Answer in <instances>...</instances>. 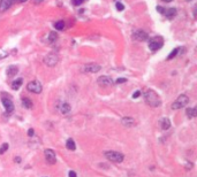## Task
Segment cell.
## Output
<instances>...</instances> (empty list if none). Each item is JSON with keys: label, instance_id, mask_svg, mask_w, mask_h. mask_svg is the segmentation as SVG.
Instances as JSON below:
<instances>
[{"label": "cell", "instance_id": "5bb4252c", "mask_svg": "<svg viewBox=\"0 0 197 177\" xmlns=\"http://www.w3.org/2000/svg\"><path fill=\"white\" fill-rule=\"evenodd\" d=\"M17 73H19V68L16 66H9L8 68L6 69V74H7L8 77H14Z\"/></svg>", "mask_w": 197, "mask_h": 177}, {"label": "cell", "instance_id": "484cf974", "mask_svg": "<svg viewBox=\"0 0 197 177\" xmlns=\"http://www.w3.org/2000/svg\"><path fill=\"white\" fill-rule=\"evenodd\" d=\"M115 7H117V9H118L119 12H121V11L125 9V6H123L121 2H117V4H115Z\"/></svg>", "mask_w": 197, "mask_h": 177}, {"label": "cell", "instance_id": "d4e9b609", "mask_svg": "<svg viewBox=\"0 0 197 177\" xmlns=\"http://www.w3.org/2000/svg\"><path fill=\"white\" fill-rule=\"evenodd\" d=\"M8 150V144L7 143H5L4 145H1V147H0V154H4L6 151Z\"/></svg>", "mask_w": 197, "mask_h": 177}, {"label": "cell", "instance_id": "ac0fdd59", "mask_svg": "<svg viewBox=\"0 0 197 177\" xmlns=\"http://www.w3.org/2000/svg\"><path fill=\"white\" fill-rule=\"evenodd\" d=\"M66 146H67V149L70 151H75L76 150V145H75V141L72 139V138H69L67 141H66Z\"/></svg>", "mask_w": 197, "mask_h": 177}, {"label": "cell", "instance_id": "1f68e13d", "mask_svg": "<svg viewBox=\"0 0 197 177\" xmlns=\"http://www.w3.org/2000/svg\"><path fill=\"white\" fill-rule=\"evenodd\" d=\"M69 177H77L76 176V173H75V171H73V170H72V171H69Z\"/></svg>", "mask_w": 197, "mask_h": 177}, {"label": "cell", "instance_id": "7402d4cb", "mask_svg": "<svg viewBox=\"0 0 197 177\" xmlns=\"http://www.w3.org/2000/svg\"><path fill=\"white\" fill-rule=\"evenodd\" d=\"M58 39V33H55L54 31H51L49 33V43H54Z\"/></svg>", "mask_w": 197, "mask_h": 177}, {"label": "cell", "instance_id": "ba28073f", "mask_svg": "<svg viewBox=\"0 0 197 177\" xmlns=\"http://www.w3.org/2000/svg\"><path fill=\"white\" fill-rule=\"evenodd\" d=\"M133 38L137 41H148L149 36H148V33H146L145 31H143V30H137V31H135V32L133 33Z\"/></svg>", "mask_w": 197, "mask_h": 177}, {"label": "cell", "instance_id": "277c9868", "mask_svg": "<svg viewBox=\"0 0 197 177\" xmlns=\"http://www.w3.org/2000/svg\"><path fill=\"white\" fill-rule=\"evenodd\" d=\"M164 45V39L161 37H153L149 41V48L153 52L158 51L159 48H161Z\"/></svg>", "mask_w": 197, "mask_h": 177}, {"label": "cell", "instance_id": "6da1fadb", "mask_svg": "<svg viewBox=\"0 0 197 177\" xmlns=\"http://www.w3.org/2000/svg\"><path fill=\"white\" fill-rule=\"evenodd\" d=\"M144 99H145V102H146L150 107H153V108L159 107L160 104H161L159 95H158L153 90H148L144 93Z\"/></svg>", "mask_w": 197, "mask_h": 177}, {"label": "cell", "instance_id": "3957f363", "mask_svg": "<svg viewBox=\"0 0 197 177\" xmlns=\"http://www.w3.org/2000/svg\"><path fill=\"white\" fill-rule=\"evenodd\" d=\"M188 102H189V98H188V95H181L178 97V99L172 104V108L173 109H181L186 107L187 105H188Z\"/></svg>", "mask_w": 197, "mask_h": 177}, {"label": "cell", "instance_id": "9c48e42d", "mask_svg": "<svg viewBox=\"0 0 197 177\" xmlns=\"http://www.w3.org/2000/svg\"><path fill=\"white\" fill-rule=\"evenodd\" d=\"M1 102H2L4 107H5L6 112H7L8 114H9V113H12V112H14L13 101H12L11 99H8V98H1Z\"/></svg>", "mask_w": 197, "mask_h": 177}, {"label": "cell", "instance_id": "5b68a950", "mask_svg": "<svg viewBox=\"0 0 197 177\" xmlns=\"http://www.w3.org/2000/svg\"><path fill=\"white\" fill-rule=\"evenodd\" d=\"M27 89H28V91H30V92H32V93L38 95V93L42 92L43 86H42V84H40L39 81H32V82L28 83Z\"/></svg>", "mask_w": 197, "mask_h": 177}, {"label": "cell", "instance_id": "2e32d148", "mask_svg": "<svg viewBox=\"0 0 197 177\" xmlns=\"http://www.w3.org/2000/svg\"><path fill=\"white\" fill-rule=\"evenodd\" d=\"M121 123L125 125V127H127V128H129V127H133L134 125V119L133 117H129V116H126V117H123L122 120H121Z\"/></svg>", "mask_w": 197, "mask_h": 177}, {"label": "cell", "instance_id": "d590c367", "mask_svg": "<svg viewBox=\"0 0 197 177\" xmlns=\"http://www.w3.org/2000/svg\"><path fill=\"white\" fill-rule=\"evenodd\" d=\"M27 0H19V2H26Z\"/></svg>", "mask_w": 197, "mask_h": 177}, {"label": "cell", "instance_id": "8992f818", "mask_svg": "<svg viewBox=\"0 0 197 177\" xmlns=\"http://www.w3.org/2000/svg\"><path fill=\"white\" fill-rule=\"evenodd\" d=\"M59 61V58L55 53H49L47 55H45L44 58V63L47 67H54Z\"/></svg>", "mask_w": 197, "mask_h": 177}, {"label": "cell", "instance_id": "9a60e30c", "mask_svg": "<svg viewBox=\"0 0 197 177\" xmlns=\"http://www.w3.org/2000/svg\"><path fill=\"white\" fill-rule=\"evenodd\" d=\"M176 9L175 8H170V9H165V12H164V15L168 18V20H172V18H174L175 16H176Z\"/></svg>", "mask_w": 197, "mask_h": 177}, {"label": "cell", "instance_id": "e575fe53", "mask_svg": "<svg viewBox=\"0 0 197 177\" xmlns=\"http://www.w3.org/2000/svg\"><path fill=\"white\" fill-rule=\"evenodd\" d=\"M161 1H164V2H171L173 0H161Z\"/></svg>", "mask_w": 197, "mask_h": 177}, {"label": "cell", "instance_id": "ffe728a7", "mask_svg": "<svg viewBox=\"0 0 197 177\" xmlns=\"http://www.w3.org/2000/svg\"><path fill=\"white\" fill-rule=\"evenodd\" d=\"M196 108L195 107H193V108H188L186 110V114H187V116L189 117V119H193V117H195L196 116Z\"/></svg>", "mask_w": 197, "mask_h": 177}, {"label": "cell", "instance_id": "30bf717a", "mask_svg": "<svg viewBox=\"0 0 197 177\" xmlns=\"http://www.w3.org/2000/svg\"><path fill=\"white\" fill-rule=\"evenodd\" d=\"M97 83L102 86H110L113 84V80L108 76H100L98 80H97Z\"/></svg>", "mask_w": 197, "mask_h": 177}, {"label": "cell", "instance_id": "e0dca14e", "mask_svg": "<svg viewBox=\"0 0 197 177\" xmlns=\"http://www.w3.org/2000/svg\"><path fill=\"white\" fill-rule=\"evenodd\" d=\"M59 109H60V112L62 113V114H68L69 112H70V106H69V104H67V102H64V104H61L60 106H59Z\"/></svg>", "mask_w": 197, "mask_h": 177}, {"label": "cell", "instance_id": "d6a6232c", "mask_svg": "<svg viewBox=\"0 0 197 177\" xmlns=\"http://www.w3.org/2000/svg\"><path fill=\"white\" fill-rule=\"evenodd\" d=\"M126 81H127L126 78H118V81H117V83H118V84H120V83H125V82H126Z\"/></svg>", "mask_w": 197, "mask_h": 177}, {"label": "cell", "instance_id": "f546056e", "mask_svg": "<svg viewBox=\"0 0 197 177\" xmlns=\"http://www.w3.org/2000/svg\"><path fill=\"white\" fill-rule=\"evenodd\" d=\"M34 134H35L34 129H29V130H28V136L32 137V136H34Z\"/></svg>", "mask_w": 197, "mask_h": 177}, {"label": "cell", "instance_id": "7a4b0ae2", "mask_svg": "<svg viewBox=\"0 0 197 177\" xmlns=\"http://www.w3.org/2000/svg\"><path fill=\"white\" fill-rule=\"evenodd\" d=\"M104 155H105V158L107 160H110V161H112V162H115V163L122 162L123 159H125V156H123L122 153H120V152H114V151H107V152L104 153Z\"/></svg>", "mask_w": 197, "mask_h": 177}, {"label": "cell", "instance_id": "7c38bea8", "mask_svg": "<svg viewBox=\"0 0 197 177\" xmlns=\"http://www.w3.org/2000/svg\"><path fill=\"white\" fill-rule=\"evenodd\" d=\"M84 71L85 73H98L100 70V66L96 65V63H89L87 66H84Z\"/></svg>", "mask_w": 197, "mask_h": 177}, {"label": "cell", "instance_id": "f1b7e54d", "mask_svg": "<svg viewBox=\"0 0 197 177\" xmlns=\"http://www.w3.org/2000/svg\"><path fill=\"white\" fill-rule=\"evenodd\" d=\"M157 12H159L160 14H164L165 8H163V7H160V6H157Z\"/></svg>", "mask_w": 197, "mask_h": 177}, {"label": "cell", "instance_id": "4316f807", "mask_svg": "<svg viewBox=\"0 0 197 177\" xmlns=\"http://www.w3.org/2000/svg\"><path fill=\"white\" fill-rule=\"evenodd\" d=\"M7 56H8V53L0 48V60H1V59H5V58H7Z\"/></svg>", "mask_w": 197, "mask_h": 177}, {"label": "cell", "instance_id": "44dd1931", "mask_svg": "<svg viewBox=\"0 0 197 177\" xmlns=\"http://www.w3.org/2000/svg\"><path fill=\"white\" fill-rule=\"evenodd\" d=\"M22 105H23V106L28 109L32 107V102H31V100H30L29 98H26V97H23V98H22Z\"/></svg>", "mask_w": 197, "mask_h": 177}, {"label": "cell", "instance_id": "83f0119b", "mask_svg": "<svg viewBox=\"0 0 197 177\" xmlns=\"http://www.w3.org/2000/svg\"><path fill=\"white\" fill-rule=\"evenodd\" d=\"M72 2H73L74 6H80V5H82L84 1H83V0H72Z\"/></svg>", "mask_w": 197, "mask_h": 177}, {"label": "cell", "instance_id": "603a6c76", "mask_svg": "<svg viewBox=\"0 0 197 177\" xmlns=\"http://www.w3.org/2000/svg\"><path fill=\"white\" fill-rule=\"evenodd\" d=\"M181 50H182V48H174V50H173V51L171 52V54L167 56V60H172L173 58H175L176 55L179 54V52H180Z\"/></svg>", "mask_w": 197, "mask_h": 177}, {"label": "cell", "instance_id": "8d00e7d4", "mask_svg": "<svg viewBox=\"0 0 197 177\" xmlns=\"http://www.w3.org/2000/svg\"><path fill=\"white\" fill-rule=\"evenodd\" d=\"M83 1H85V0H83Z\"/></svg>", "mask_w": 197, "mask_h": 177}, {"label": "cell", "instance_id": "4dcf8cb0", "mask_svg": "<svg viewBox=\"0 0 197 177\" xmlns=\"http://www.w3.org/2000/svg\"><path fill=\"white\" fill-rule=\"evenodd\" d=\"M140 95H141V91H136V92L133 95V98H135V99H136V98H138Z\"/></svg>", "mask_w": 197, "mask_h": 177}, {"label": "cell", "instance_id": "d6986e66", "mask_svg": "<svg viewBox=\"0 0 197 177\" xmlns=\"http://www.w3.org/2000/svg\"><path fill=\"white\" fill-rule=\"evenodd\" d=\"M22 83H23V80L22 78H17V80H15L12 84V87H13V90H19L20 87H21V85H22Z\"/></svg>", "mask_w": 197, "mask_h": 177}, {"label": "cell", "instance_id": "4fadbf2b", "mask_svg": "<svg viewBox=\"0 0 197 177\" xmlns=\"http://www.w3.org/2000/svg\"><path fill=\"white\" fill-rule=\"evenodd\" d=\"M159 127H160L163 130L170 129V128H171V121H170V119H167V117L160 119V120H159Z\"/></svg>", "mask_w": 197, "mask_h": 177}, {"label": "cell", "instance_id": "52a82bcc", "mask_svg": "<svg viewBox=\"0 0 197 177\" xmlns=\"http://www.w3.org/2000/svg\"><path fill=\"white\" fill-rule=\"evenodd\" d=\"M44 155H45V160L46 162L50 164H54L57 162V156H55V152L53 150H45L44 151Z\"/></svg>", "mask_w": 197, "mask_h": 177}, {"label": "cell", "instance_id": "836d02e7", "mask_svg": "<svg viewBox=\"0 0 197 177\" xmlns=\"http://www.w3.org/2000/svg\"><path fill=\"white\" fill-rule=\"evenodd\" d=\"M32 1H34V4H35V5H39L40 2H43L44 0H32Z\"/></svg>", "mask_w": 197, "mask_h": 177}, {"label": "cell", "instance_id": "cb8c5ba5", "mask_svg": "<svg viewBox=\"0 0 197 177\" xmlns=\"http://www.w3.org/2000/svg\"><path fill=\"white\" fill-rule=\"evenodd\" d=\"M54 28H55L57 30H62V29L65 28V21H58V22H55Z\"/></svg>", "mask_w": 197, "mask_h": 177}, {"label": "cell", "instance_id": "8fae6325", "mask_svg": "<svg viewBox=\"0 0 197 177\" xmlns=\"http://www.w3.org/2000/svg\"><path fill=\"white\" fill-rule=\"evenodd\" d=\"M15 2V0H0V11H7L8 8H11L13 6V4Z\"/></svg>", "mask_w": 197, "mask_h": 177}]
</instances>
